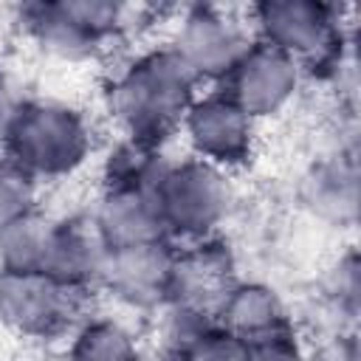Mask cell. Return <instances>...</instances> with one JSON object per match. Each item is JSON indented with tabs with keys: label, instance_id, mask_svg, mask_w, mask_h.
Instances as JSON below:
<instances>
[{
	"label": "cell",
	"instance_id": "cell-1",
	"mask_svg": "<svg viewBox=\"0 0 361 361\" xmlns=\"http://www.w3.org/2000/svg\"><path fill=\"white\" fill-rule=\"evenodd\" d=\"M197 76L175 48H152L127 62L107 87V104L127 138L161 147L195 102Z\"/></svg>",
	"mask_w": 361,
	"mask_h": 361
},
{
	"label": "cell",
	"instance_id": "cell-2",
	"mask_svg": "<svg viewBox=\"0 0 361 361\" xmlns=\"http://www.w3.org/2000/svg\"><path fill=\"white\" fill-rule=\"evenodd\" d=\"M6 158L39 178L71 175L90 152V130L79 110L59 102H20L6 135Z\"/></svg>",
	"mask_w": 361,
	"mask_h": 361
},
{
	"label": "cell",
	"instance_id": "cell-3",
	"mask_svg": "<svg viewBox=\"0 0 361 361\" xmlns=\"http://www.w3.org/2000/svg\"><path fill=\"white\" fill-rule=\"evenodd\" d=\"M257 39L288 54L302 71H336L344 62V25L338 6L316 0H262L251 8Z\"/></svg>",
	"mask_w": 361,
	"mask_h": 361
},
{
	"label": "cell",
	"instance_id": "cell-4",
	"mask_svg": "<svg viewBox=\"0 0 361 361\" xmlns=\"http://www.w3.org/2000/svg\"><path fill=\"white\" fill-rule=\"evenodd\" d=\"M28 37L51 56L82 62L96 56L104 42L127 28V8L110 0H56L20 8Z\"/></svg>",
	"mask_w": 361,
	"mask_h": 361
},
{
	"label": "cell",
	"instance_id": "cell-5",
	"mask_svg": "<svg viewBox=\"0 0 361 361\" xmlns=\"http://www.w3.org/2000/svg\"><path fill=\"white\" fill-rule=\"evenodd\" d=\"M152 195L169 240L183 237L195 243L212 237L231 206L226 169L200 158H186L178 164L169 161Z\"/></svg>",
	"mask_w": 361,
	"mask_h": 361
},
{
	"label": "cell",
	"instance_id": "cell-6",
	"mask_svg": "<svg viewBox=\"0 0 361 361\" xmlns=\"http://www.w3.org/2000/svg\"><path fill=\"white\" fill-rule=\"evenodd\" d=\"M85 305L87 290L62 285L42 271H0V319L28 338H54L71 330Z\"/></svg>",
	"mask_w": 361,
	"mask_h": 361
},
{
	"label": "cell",
	"instance_id": "cell-7",
	"mask_svg": "<svg viewBox=\"0 0 361 361\" xmlns=\"http://www.w3.org/2000/svg\"><path fill=\"white\" fill-rule=\"evenodd\" d=\"M302 68L279 48L254 39L223 79V93L251 118L279 113L299 90Z\"/></svg>",
	"mask_w": 361,
	"mask_h": 361
},
{
	"label": "cell",
	"instance_id": "cell-8",
	"mask_svg": "<svg viewBox=\"0 0 361 361\" xmlns=\"http://www.w3.org/2000/svg\"><path fill=\"white\" fill-rule=\"evenodd\" d=\"M172 48L197 76V82H223L248 48V37L240 28V23L223 8L197 3L183 8Z\"/></svg>",
	"mask_w": 361,
	"mask_h": 361
},
{
	"label": "cell",
	"instance_id": "cell-9",
	"mask_svg": "<svg viewBox=\"0 0 361 361\" xmlns=\"http://www.w3.org/2000/svg\"><path fill=\"white\" fill-rule=\"evenodd\" d=\"M237 282L234 251L223 240L203 237L186 248H175L166 305L214 319V310Z\"/></svg>",
	"mask_w": 361,
	"mask_h": 361
},
{
	"label": "cell",
	"instance_id": "cell-10",
	"mask_svg": "<svg viewBox=\"0 0 361 361\" xmlns=\"http://www.w3.org/2000/svg\"><path fill=\"white\" fill-rule=\"evenodd\" d=\"M180 127L195 149V158L206 164L226 169L251 158L254 118L245 116L223 90L195 96Z\"/></svg>",
	"mask_w": 361,
	"mask_h": 361
},
{
	"label": "cell",
	"instance_id": "cell-11",
	"mask_svg": "<svg viewBox=\"0 0 361 361\" xmlns=\"http://www.w3.org/2000/svg\"><path fill=\"white\" fill-rule=\"evenodd\" d=\"M172 259H175V245L169 240H155L130 248H110L102 265L99 285L130 307L149 310L166 305Z\"/></svg>",
	"mask_w": 361,
	"mask_h": 361
},
{
	"label": "cell",
	"instance_id": "cell-12",
	"mask_svg": "<svg viewBox=\"0 0 361 361\" xmlns=\"http://www.w3.org/2000/svg\"><path fill=\"white\" fill-rule=\"evenodd\" d=\"M90 220L107 251L169 240L155 195L147 189H104Z\"/></svg>",
	"mask_w": 361,
	"mask_h": 361
},
{
	"label": "cell",
	"instance_id": "cell-13",
	"mask_svg": "<svg viewBox=\"0 0 361 361\" xmlns=\"http://www.w3.org/2000/svg\"><path fill=\"white\" fill-rule=\"evenodd\" d=\"M104 257H107V245L102 243L93 220L71 217L54 223L42 274H48L62 285L90 290L93 285H99Z\"/></svg>",
	"mask_w": 361,
	"mask_h": 361
},
{
	"label": "cell",
	"instance_id": "cell-14",
	"mask_svg": "<svg viewBox=\"0 0 361 361\" xmlns=\"http://www.w3.org/2000/svg\"><path fill=\"white\" fill-rule=\"evenodd\" d=\"M214 324L245 344L293 330L279 293L262 282H237L214 310Z\"/></svg>",
	"mask_w": 361,
	"mask_h": 361
},
{
	"label": "cell",
	"instance_id": "cell-15",
	"mask_svg": "<svg viewBox=\"0 0 361 361\" xmlns=\"http://www.w3.org/2000/svg\"><path fill=\"white\" fill-rule=\"evenodd\" d=\"M305 206L333 223L353 226L358 217V166L350 155H333L327 161L313 164V169L302 180Z\"/></svg>",
	"mask_w": 361,
	"mask_h": 361
},
{
	"label": "cell",
	"instance_id": "cell-16",
	"mask_svg": "<svg viewBox=\"0 0 361 361\" xmlns=\"http://www.w3.org/2000/svg\"><path fill=\"white\" fill-rule=\"evenodd\" d=\"M54 220L37 209L0 226V271H42Z\"/></svg>",
	"mask_w": 361,
	"mask_h": 361
},
{
	"label": "cell",
	"instance_id": "cell-17",
	"mask_svg": "<svg viewBox=\"0 0 361 361\" xmlns=\"http://www.w3.org/2000/svg\"><path fill=\"white\" fill-rule=\"evenodd\" d=\"M169 161L158 147L124 138L118 141L104 161V189H147L155 192Z\"/></svg>",
	"mask_w": 361,
	"mask_h": 361
},
{
	"label": "cell",
	"instance_id": "cell-18",
	"mask_svg": "<svg viewBox=\"0 0 361 361\" xmlns=\"http://www.w3.org/2000/svg\"><path fill=\"white\" fill-rule=\"evenodd\" d=\"M68 361H138V344L124 324L90 319L76 330Z\"/></svg>",
	"mask_w": 361,
	"mask_h": 361
},
{
	"label": "cell",
	"instance_id": "cell-19",
	"mask_svg": "<svg viewBox=\"0 0 361 361\" xmlns=\"http://www.w3.org/2000/svg\"><path fill=\"white\" fill-rule=\"evenodd\" d=\"M37 180L8 158L0 161V226L34 209Z\"/></svg>",
	"mask_w": 361,
	"mask_h": 361
},
{
	"label": "cell",
	"instance_id": "cell-20",
	"mask_svg": "<svg viewBox=\"0 0 361 361\" xmlns=\"http://www.w3.org/2000/svg\"><path fill=\"white\" fill-rule=\"evenodd\" d=\"M178 361H248V344L212 324L178 355Z\"/></svg>",
	"mask_w": 361,
	"mask_h": 361
},
{
	"label": "cell",
	"instance_id": "cell-21",
	"mask_svg": "<svg viewBox=\"0 0 361 361\" xmlns=\"http://www.w3.org/2000/svg\"><path fill=\"white\" fill-rule=\"evenodd\" d=\"M324 296L333 305V310H338L347 319H355L358 313V257L355 251H347L344 257H338V262L333 265L327 285H324Z\"/></svg>",
	"mask_w": 361,
	"mask_h": 361
},
{
	"label": "cell",
	"instance_id": "cell-22",
	"mask_svg": "<svg viewBox=\"0 0 361 361\" xmlns=\"http://www.w3.org/2000/svg\"><path fill=\"white\" fill-rule=\"evenodd\" d=\"M248 361H307L302 344L296 341L293 330L274 333L268 338L248 344Z\"/></svg>",
	"mask_w": 361,
	"mask_h": 361
},
{
	"label": "cell",
	"instance_id": "cell-23",
	"mask_svg": "<svg viewBox=\"0 0 361 361\" xmlns=\"http://www.w3.org/2000/svg\"><path fill=\"white\" fill-rule=\"evenodd\" d=\"M307 361H361L355 333L336 330L333 336H327V338L313 350V358H307Z\"/></svg>",
	"mask_w": 361,
	"mask_h": 361
},
{
	"label": "cell",
	"instance_id": "cell-24",
	"mask_svg": "<svg viewBox=\"0 0 361 361\" xmlns=\"http://www.w3.org/2000/svg\"><path fill=\"white\" fill-rule=\"evenodd\" d=\"M14 110H17V104L11 102V96L6 93V87L0 85V149L6 147V135H8V127H11Z\"/></svg>",
	"mask_w": 361,
	"mask_h": 361
}]
</instances>
